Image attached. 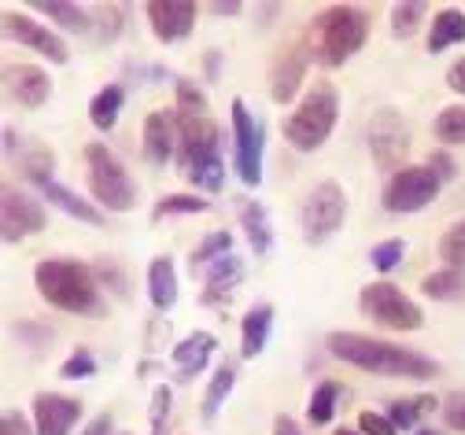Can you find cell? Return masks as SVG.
<instances>
[{"instance_id":"54","label":"cell","mask_w":465,"mask_h":435,"mask_svg":"<svg viewBox=\"0 0 465 435\" xmlns=\"http://www.w3.org/2000/svg\"><path fill=\"white\" fill-rule=\"evenodd\" d=\"M332 435H362V431H347V428H340V431H332Z\"/></svg>"},{"instance_id":"50","label":"cell","mask_w":465,"mask_h":435,"mask_svg":"<svg viewBox=\"0 0 465 435\" xmlns=\"http://www.w3.org/2000/svg\"><path fill=\"white\" fill-rule=\"evenodd\" d=\"M207 12H211V15H241L244 5H241V0H211Z\"/></svg>"},{"instance_id":"40","label":"cell","mask_w":465,"mask_h":435,"mask_svg":"<svg viewBox=\"0 0 465 435\" xmlns=\"http://www.w3.org/2000/svg\"><path fill=\"white\" fill-rule=\"evenodd\" d=\"M170 402H173V391H170L166 384H155V388H152V406H148V424H152V435H166Z\"/></svg>"},{"instance_id":"32","label":"cell","mask_w":465,"mask_h":435,"mask_svg":"<svg viewBox=\"0 0 465 435\" xmlns=\"http://www.w3.org/2000/svg\"><path fill=\"white\" fill-rule=\"evenodd\" d=\"M336 406H340V384H336V381H322V384L314 388V395H311L307 420H311L314 428H322V424H329V420H332Z\"/></svg>"},{"instance_id":"51","label":"cell","mask_w":465,"mask_h":435,"mask_svg":"<svg viewBox=\"0 0 465 435\" xmlns=\"http://www.w3.org/2000/svg\"><path fill=\"white\" fill-rule=\"evenodd\" d=\"M111 428H114V424H111V413H100V417H93V420L85 424L82 435H114Z\"/></svg>"},{"instance_id":"18","label":"cell","mask_w":465,"mask_h":435,"mask_svg":"<svg viewBox=\"0 0 465 435\" xmlns=\"http://www.w3.org/2000/svg\"><path fill=\"white\" fill-rule=\"evenodd\" d=\"M173 155H178V114L152 111L144 118V159L166 166Z\"/></svg>"},{"instance_id":"29","label":"cell","mask_w":465,"mask_h":435,"mask_svg":"<svg viewBox=\"0 0 465 435\" xmlns=\"http://www.w3.org/2000/svg\"><path fill=\"white\" fill-rule=\"evenodd\" d=\"M421 292H425L429 299L454 302V299H461V295H465V270H454V266L436 270V273H429V277L421 281Z\"/></svg>"},{"instance_id":"14","label":"cell","mask_w":465,"mask_h":435,"mask_svg":"<svg viewBox=\"0 0 465 435\" xmlns=\"http://www.w3.org/2000/svg\"><path fill=\"white\" fill-rule=\"evenodd\" d=\"M5 34H8L12 41H19L23 48H34L37 55H45L48 64H55V67L71 64V48H67V41L55 34V30L41 26L37 19H30L26 12H5Z\"/></svg>"},{"instance_id":"31","label":"cell","mask_w":465,"mask_h":435,"mask_svg":"<svg viewBox=\"0 0 465 435\" xmlns=\"http://www.w3.org/2000/svg\"><path fill=\"white\" fill-rule=\"evenodd\" d=\"M225 255H232V232L218 229V232L203 236V240L193 247L189 266H193V273H196V270H207V266H214V262H218V259H225Z\"/></svg>"},{"instance_id":"2","label":"cell","mask_w":465,"mask_h":435,"mask_svg":"<svg viewBox=\"0 0 465 435\" xmlns=\"http://www.w3.org/2000/svg\"><path fill=\"white\" fill-rule=\"evenodd\" d=\"M34 288L37 295L64 310V314H78V318H104V295H100V281L85 262L74 259H45L34 266Z\"/></svg>"},{"instance_id":"17","label":"cell","mask_w":465,"mask_h":435,"mask_svg":"<svg viewBox=\"0 0 465 435\" xmlns=\"http://www.w3.org/2000/svg\"><path fill=\"white\" fill-rule=\"evenodd\" d=\"M5 89L19 107H41L52 96V78L37 64H8L5 67Z\"/></svg>"},{"instance_id":"7","label":"cell","mask_w":465,"mask_h":435,"mask_svg":"<svg viewBox=\"0 0 465 435\" xmlns=\"http://www.w3.org/2000/svg\"><path fill=\"white\" fill-rule=\"evenodd\" d=\"M359 310L388 332H418L425 325L421 306L391 281H373L359 292Z\"/></svg>"},{"instance_id":"11","label":"cell","mask_w":465,"mask_h":435,"mask_svg":"<svg viewBox=\"0 0 465 435\" xmlns=\"http://www.w3.org/2000/svg\"><path fill=\"white\" fill-rule=\"evenodd\" d=\"M370 155L381 170H402V159L411 155V126L395 107H381L370 118Z\"/></svg>"},{"instance_id":"8","label":"cell","mask_w":465,"mask_h":435,"mask_svg":"<svg viewBox=\"0 0 465 435\" xmlns=\"http://www.w3.org/2000/svg\"><path fill=\"white\" fill-rule=\"evenodd\" d=\"M229 118H232V166H237V177L248 189H259L262 184V122L248 111L241 96L229 104Z\"/></svg>"},{"instance_id":"5","label":"cell","mask_w":465,"mask_h":435,"mask_svg":"<svg viewBox=\"0 0 465 435\" xmlns=\"http://www.w3.org/2000/svg\"><path fill=\"white\" fill-rule=\"evenodd\" d=\"M336 118H340V96H336L332 82H314L303 93L300 107L284 118V141L303 155L318 152L332 137Z\"/></svg>"},{"instance_id":"53","label":"cell","mask_w":465,"mask_h":435,"mask_svg":"<svg viewBox=\"0 0 465 435\" xmlns=\"http://www.w3.org/2000/svg\"><path fill=\"white\" fill-rule=\"evenodd\" d=\"M15 144H19V133L12 126H5V152H15Z\"/></svg>"},{"instance_id":"38","label":"cell","mask_w":465,"mask_h":435,"mask_svg":"<svg viewBox=\"0 0 465 435\" xmlns=\"http://www.w3.org/2000/svg\"><path fill=\"white\" fill-rule=\"evenodd\" d=\"M402 255H406V240L391 236V240H381V243H373L370 262H373V270H377V273H391V270L402 262Z\"/></svg>"},{"instance_id":"42","label":"cell","mask_w":465,"mask_h":435,"mask_svg":"<svg viewBox=\"0 0 465 435\" xmlns=\"http://www.w3.org/2000/svg\"><path fill=\"white\" fill-rule=\"evenodd\" d=\"M93 273H96V281H100V284H107L114 295H119V299H126V277H123V270L114 266L111 259H100V262L93 266Z\"/></svg>"},{"instance_id":"41","label":"cell","mask_w":465,"mask_h":435,"mask_svg":"<svg viewBox=\"0 0 465 435\" xmlns=\"http://www.w3.org/2000/svg\"><path fill=\"white\" fill-rule=\"evenodd\" d=\"M60 377H64V381H89V377H96V358H93V351L78 347V351L60 365Z\"/></svg>"},{"instance_id":"56","label":"cell","mask_w":465,"mask_h":435,"mask_svg":"<svg viewBox=\"0 0 465 435\" xmlns=\"http://www.w3.org/2000/svg\"><path fill=\"white\" fill-rule=\"evenodd\" d=\"M114 435H126V431H114Z\"/></svg>"},{"instance_id":"20","label":"cell","mask_w":465,"mask_h":435,"mask_svg":"<svg viewBox=\"0 0 465 435\" xmlns=\"http://www.w3.org/2000/svg\"><path fill=\"white\" fill-rule=\"evenodd\" d=\"M203 273H207V284H203L200 302H207V306L225 302L232 292L244 284V259H241V255H225V259H218L214 266H207Z\"/></svg>"},{"instance_id":"48","label":"cell","mask_w":465,"mask_h":435,"mask_svg":"<svg viewBox=\"0 0 465 435\" xmlns=\"http://www.w3.org/2000/svg\"><path fill=\"white\" fill-rule=\"evenodd\" d=\"M447 89H454L458 96H465V55L458 59V64L447 71Z\"/></svg>"},{"instance_id":"39","label":"cell","mask_w":465,"mask_h":435,"mask_svg":"<svg viewBox=\"0 0 465 435\" xmlns=\"http://www.w3.org/2000/svg\"><path fill=\"white\" fill-rule=\"evenodd\" d=\"M52 166H55V155H52L48 148H34V152L23 159V173H26V181L37 184V189L52 181Z\"/></svg>"},{"instance_id":"35","label":"cell","mask_w":465,"mask_h":435,"mask_svg":"<svg viewBox=\"0 0 465 435\" xmlns=\"http://www.w3.org/2000/svg\"><path fill=\"white\" fill-rule=\"evenodd\" d=\"M436 137L454 148V144H465V107L461 104H450L436 114Z\"/></svg>"},{"instance_id":"6","label":"cell","mask_w":465,"mask_h":435,"mask_svg":"<svg viewBox=\"0 0 465 435\" xmlns=\"http://www.w3.org/2000/svg\"><path fill=\"white\" fill-rule=\"evenodd\" d=\"M85 170H89V193L96 196V203L104 211L130 214L137 207V184H134L130 170L123 166V159L114 155L107 144L93 141L85 148Z\"/></svg>"},{"instance_id":"21","label":"cell","mask_w":465,"mask_h":435,"mask_svg":"<svg viewBox=\"0 0 465 435\" xmlns=\"http://www.w3.org/2000/svg\"><path fill=\"white\" fill-rule=\"evenodd\" d=\"M41 196H45L55 211H64L67 218H74V222H85V225H93V229H100V225H104V211H100V207H93L85 196L71 193L67 184H60V181L41 184Z\"/></svg>"},{"instance_id":"33","label":"cell","mask_w":465,"mask_h":435,"mask_svg":"<svg viewBox=\"0 0 465 435\" xmlns=\"http://www.w3.org/2000/svg\"><path fill=\"white\" fill-rule=\"evenodd\" d=\"M429 15V5H421V0H402V5H391V34L395 37H414L421 19Z\"/></svg>"},{"instance_id":"23","label":"cell","mask_w":465,"mask_h":435,"mask_svg":"<svg viewBox=\"0 0 465 435\" xmlns=\"http://www.w3.org/2000/svg\"><path fill=\"white\" fill-rule=\"evenodd\" d=\"M148 299L159 314H166V310H173V302H178V270H173V262L166 255L148 262Z\"/></svg>"},{"instance_id":"36","label":"cell","mask_w":465,"mask_h":435,"mask_svg":"<svg viewBox=\"0 0 465 435\" xmlns=\"http://www.w3.org/2000/svg\"><path fill=\"white\" fill-rule=\"evenodd\" d=\"M173 89H178V118H207V93L203 89H196L189 78H178Z\"/></svg>"},{"instance_id":"43","label":"cell","mask_w":465,"mask_h":435,"mask_svg":"<svg viewBox=\"0 0 465 435\" xmlns=\"http://www.w3.org/2000/svg\"><path fill=\"white\" fill-rule=\"evenodd\" d=\"M359 431L362 435H399V428L388 420V413H373V410L359 413Z\"/></svg>"},{"instance_id":"1","label":"cell","mask_w":465,"mask_h":435,"mask_svg":"<svg viewBox=\"0 0 465 435\" xmlns=\"http://www.w3.org/2000/svg\"><path fill=\"white\" fill-rule=\"evenodd\" d=\"M329 354L340 358L343 365H355L362 372H373V377H406V381H432L440 365L418 351H406L362 332H332L329 340Z\"/></svg>"},{"instance_id":"30","label":"cell","mask_w":465,"mask_h":435,"mask_svg":"<svg viewBox=\"0 0 465 435\" xmlns=\"http://www.w3.org/2000/svg\"><path fill=\"white\" fill-rule=\"evenodd\" d=\"M232 384H237V365H232V361H222L218 372L211 377V384H207V395H203V420H214V417H218V410L225 406Z\"/></svg>"},{"instance_id":"46","label":"cell","mask_w":465,"mask_h":435,"mask_svg":"<svg viewBox=\"0 0 465 435\" xmlns=\"http://www.w3.org/2000/svg\"><path fill=\"white\" fill-rule=\"evenodd\" d=\"M100 41H114L123 30V8H100Z\"/></svg>"},{"instance_id":"22","label":"cell","mask_w":465,"mask_h":435,"mask_svg":"<svg viewBox=\"0 0 465 435\" xmlns=\"http://www.w3.org/2000/svg\"><path fill=\"white\" fill-rule=\"evenodd\" d=\"M270 332H273V306L270 302L252 306L241 321V358H259L270 343Z\"/></svg>"},{"instance_id":"47","label":"cell","mask_w":465,"mask_h":435,"mask_svg":"<svg viewBox=\"0 0 465 435\" xmlns=\"http://www.w3.org/2000/svg\"><path fill=\"white\" fill-rule=\"evenodd\" d=\"M429 170L447 184V181H454L458 177V163L450 159V152H432V159H429Z\"/></svg>"},{"instance_id":"44","label":"cell","mask_w":465,"mask_h":435,"mask_svg":"<svg viewBox=\"0 0 465 435\" xmlns=\"http://www.w3.org/2000/svg\"><path fill=\"white\" fill-rule=\"evenodd\" d=\"M443 424L465 435V395H461V391H454V395L443 402Z\"/></svg>"},{"instance_id":"12","label":"cell","mask_w":465,"mask_h":435,"mask_svg":"<svg viewBox=\"0 0 465 435\" xmlns=\"http://www.w3.org/2000/svg\"><path fill=\"white\" fill-rule=\"evenodd\" d=\"M45 225V207L34 196L19 193L15 184L0 189V236H5V243H23L26 236H37Z\"/></svg>"},{"instance_id":"49","label":"cell","mask_w":465,"mask_h":435,"mask_svg":"<svg viewBox=\"0 0 465 435\" xmlns=\"http://www.w3.org/2000/svg\"><path fill=\"white\" fill-rule=\"evenodd\" d=\"M273 435H307V431L300 428V420H292L288 413H277L273 417Z\"/></svg>"},{"instance_id":"24","label":"cell","mask_w":465,"mask_h":435,"mask_svg":"<svg viewBox=\"0 0 465 435\" xmlns=\"http://www.w3.org/2000/svg\"><path fill=\"white\" fill-rule=\"evenodd\" d=\"M241 225H244V236L252 243L255 259H266L273 252V225L259 200H241Z\"/></svg>"},{"instance_id":"10","label":"cell","mask_w":465,"mask_h":435,"mask_svg":"<svg viewBox=\"0 0 465 435\" xmlns=\"http://www.w3.org/2000/svg\"><path fill=\"white\" fill-rule=\"evenodd\" d=\"M443 189V181L429 170V166H402L399 173L388 177L384 184V211L391 214H414V211H425Z\"/></svg>"},{"instance_id":"3","label":"cell","mask_w":465,"mask_h":435,"mask_svg":"<svg viewBox=\"0 0 465 435\" xmlns=\"http://www.w3.org/2000/svg\"><path fill=\"white\" fill-rule=\"evenodd\" d=\"M370 37V15L355 5H332L322 15H314L307 44H311V59L325 71H336L351 59Z\"/></svg>"},{"instance_id":"34","label":"cell","mask_w":465,"mask_h":435,"mask_svg":"<svg viewBox=\"0 0 465 435\" xmlns=\"http://www.w3.org/2000/svg\"><path fill=\"white\" fill-rule=\"evenodd\" d=\"M207 207H211V200H203V196H185V193L163 196L152 207V222H163V218H173V214H203Z\"/></svg>"},{"instance_id":"27","label":"cell","mask_w":465,"mask_h":435,"mask_svg":"<svg viewBox=\"0 0 465 435\" xmlns=\"http://www.w3.org/2000/svg\"><path fill=\"white\" fill-rule=\"evenodd\" d=\"M440 406V399L432 395H414V399H395L388 406V420L399 428V431H418V424Z\"/></svg>"},{"instance_id":"13","label":"cell","mask_w":465,"mask_h":435,"mask_svg":"<svg viewBox=\"0 0 465 435\" xmlns=\"http://www.w3.org/2000/svg\"><path fill=\"white\" fill-rule=\"evenodd\" d=\"M307 67H311V44L307 37H296L288 41L270 64V96L273 104H292L303 78H307Z\"/></svg>"},{"instance_id":"28","label":"cell","mask_w":465,"mask_h":435,"mask_svg":"<svg viewBox=\"0 0 465 435\" xmlns=\"http://www.w3.org/2000/svg\"><path fill=\"white\" fill-rule=\"evenodd\" d=\"M30 8L41 12V15H48L60 30H74V34H82V30L93 26L89 12L78 8V5H67V0H30Z\"/></svg>"},{"instance_id":"19","label":"cell","mask_w":465,"mask_h":435,"mask_svg":"<svg viewBox=\"0 0 465 435\" xmlns=\"http://www.w3.org/2000/svg\"><path fill=\"white\" fill-rule=\"evenodd\" d=\"M218 351V340L211 336V332H193V336H185L182 343H173V351H170V358H173V365H178V381L182 384H189L196 372H203L207 369V361H211V354Z\"/></svg>"},{"instance_id":"45","label":"cell","mask_w":465,"mask_h":435,"mask_svg":"<svg viewBox=\"0 0 465 435\" xmlns=\"http://www.w3.org/2000/svg\"><path fill=\"white\" fill-rule=\"evenodd\" d=\"M0 435H37V428H30V420L19 410H5V417H0Z\"/></svg>"},{"instance_id":"52","label":"cell","mask_w":465,"mask_h":435,"mask_svg":"<svg viewBox=\"0 0 465 435\" xmlns=\"http://www.w3.org/2000/svg\"><path fill=\"white\" fill-rule=\"evenodd\" d=\"M203 67H207V78L214 82V78H218V67H222V55H218V52H207V59H203Z\"/></svg>"},{"instance_id":"37","label":"cell","mask_w":465,"mask_h":435,"mask_svg":"<svg viewBox=\"0 0 465 435\" xmlns=\"http://www.w3.org/2000/svg\"><path fill=\"white\" fill-rule=\"evenodd\" d=\"M440 259L454 270H465V218L454 222L443 236H440Z\"/></svg>"},{"instance_id":"25","label":"cell","mask_w":465,"mask_h":435,"mask_svg":"<svg viewBox=\"0 0 465 435\" xmlns=\"http://www.w3.org/2000/svg\"><path fill=\"white\" fill-rule=\"evenodd\" d=\"M123 107H126V89L123 85H104L89 100V122H93V130L111 133L114 122H119V114H123Z\"/></svg>"},{"instance_id":"4","label":"cell","mask_w":465,"mask_h":435,"mask_svg":"<svg viewBox=\"0 0 465 435\" xmlns=\"http://www.w3.org/2000/svg\"><path fill=\"white\" fill-rule=\"evenodd\" d=\"M218 126L211 118H178V163L182 173L203 193H222L225 163L218 148Z\"/></svg>"},{"instance_id":"16","label":"cell","mask_w":465,"mask_h":435,"mask_svg":"<svg viewBox=\"0 0 465 435\" xmlns=\"http://www.w3.org/2000/svg\"><path fill=\"white\" fill-rule=\"evenodd\" d=\"M82 417V402L71 395L41 391L34 395V428L37 435H71V428Z\"/></svg>"},{"instance_id":"55","label":"cell","mask_w":465,"mask_h":435,"mask_svg":"<svg viewBox=\"0 0 465 435\" xmlns=\"http://www.w3.org/2000/svg\"><path fill=\"white\" fill-rule=\"evenodd\" d=\"M418 435H436V431L432 428H418Z\"/></svg>"},{"instance_id":"9","label":"cell","mask_w":465,"mask_h":435,"mask_svg":"<svg viewBox=\"0 0 465 435\" xmlns=\"http://www.w3.org/2000/svg\"><path fill=\"white\" fill-rule=\"evenodd\" d=\"M347 222V193L336 181H322L314 184V193L307 196L303 211H300V225H303V240L311 247L325 243L329 236H336Z\"/></svg>"},{"instance_id":"15","label":"cell","mask_w":465,"mask_h":435,"mask_svg":"<svg viewBox=\"0 0 465 435\" xmlns=\"http://www.w3.org/2000/svg\"><path fill=\"white\" fill-rule=\"evenodd\" d=\"M144 15H148V26H152L155 41L178 44V41H185L196 30L200 8L193 5V0H148Z\"/></svg>"},{"instance_id":"26","label":"cell","mask_w":465,"mask_h":435,"mask_svg":"<svg viewBox=\"0 0 465 435\" xmlns=\"http://www.w3.org/2000/svg\"><path fill=\"white\" fill-rule=\"evenodd\" d=\"M465 41V12L461 8H443L432 15V34H429V52L440 55L450 44Z\"/></svg>"}]
</instances>
